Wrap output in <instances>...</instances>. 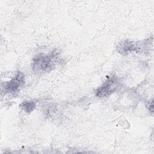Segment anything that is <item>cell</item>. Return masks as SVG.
Returning a JSON list of instances; mask_svg holds the SVG:
<instances>
[{"label":"cell","instance_id":"1","mask_svg":"<svg viewBox=\"0 0 154 154\" xmlns=\"http://www.w3.org/2000/svg\"><path fill=\"white\" fill-rule=\"evenodd\" d=\"M117 82L116 79L110 78L105 82L97 90L96 94L98 96H106L114 92L116 88Z\"/></svg>","mask_w":154,"mask_h":154},{"label":"cell","instance_id":"2","mask_svg":"<svg viewBox=\"0 0 154 154\" xmlns=\"http://www.w3.org/2000/svg\"><path fill=\"white\" fill-rule=\"evenodd\" d=\"M23 82L24 76L22 73L19 72L15 77L7 83L5 85V90L10 93H15Z\"/></svg>","mask_w":154,"mask_h":154},{"label":"cell","instance_id":"3","mask_svg":"<svg viewBox=\"0 0 154 154\" xmlns=\"http://www.w3.org/2000/svg\"><path fill=\"white\" fill-rule=\"evenodd\" d=\"M51 57L48 55H39L34 60L33 68L37 70H44L49 67Z\"/></svg>","mask_w":154,"mask_h":154},{"label":"cell","instance_id":"4","mask_svg":"<svg viewBox=\"0 0 154 154\" xmlns=\"http://www.w3.org/2000/svg\"><path fill=\"white\" fill-rule=\"evenodd\" d=\"M23 109L26 112H30L33 110L35 107V103L32 102H25L22 103Z\"/></svg>","mask_w":154,"mask_h":154}]
</instances>
